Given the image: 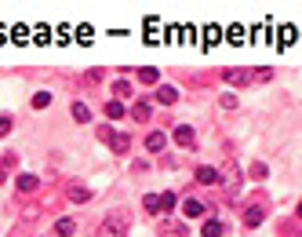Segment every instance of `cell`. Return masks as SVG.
<instances>
[{
  "mask_svg": "<svg viewBox=\"0 0 302 237\" xmlns=\"http://www.w3.org/2000/svg\"><path fill=\"white\" fill-rule=\"evenodd\" d=\"M99 237H124V219H117V215H109V219L102 223V230H99Z\"/></svg>",
  "mask_w": 302,
  "mask_h": 237,
  "instance_id": "obj_1",
  "label": "cell"
},
{
  "mask_svg": "<svg viewBox=\"0 0 302 237\" xmlns=\"http://www.w3.org/2000/svg\"><path fill=\"white\" fill-rule=\"evenodd\" d=\"M73 121L88 124V121H91V106H88V102H73Z\"/></svg>",
  "mask_w": 302,
  "mask_h": 237,
  "instance_id": "obj_2",
  "label": "cell"
},
{
  "mask_svg": "<svg viewBox=\"0 0 302 237\" xmlns=\"http://www.w3.org/2000/svg\"><path fill=\"white\" fill-rule=\"evenodd\" d=\"M157 99H160L164 106H171V102L179 99V88H171V84H160V88H157Z\"/></svg>",
  "mask_w": 302,
  "mask_h": 237,
  "instance_id": "obj_3",
  "label": "cell"
},
{
  "mask_svg": "<svg viewBox=\"0 0 302 237\" xmlns=\"http://www.w3.org/2000/svg\"><path fill=\"white\" fill-rule=\"evenodd\" d=\"M175 142H179V146H193V128H190V124H179V128H175Z\"/></svg>",
  "mask_w": 302,
  "mask_h": 237,
  "instance_id": "obj_4",
  "label": "cell"
},
{
  "mask_svg": "<svg viewBox=\"0 0 302 237\" xmlns=\"http://www.w3.org/2000/svg\"><path fill=\"white\" fill-rule=\"evenodd\" d=\"M164 142H167V139H164V132H149V135H146V150H149V153L164 150Z\"/></svg>",
  "mask_w": 302,
  "mask_h": 237,
  "instance_id": "obj_5",
  "label": "cell"
},
{
  "mask_svg": "<svg viewBox=\"0 0 302 237\" xmlns=\"http://www.w3.org/2000/svg\"><path fill=\"white\" fill-rule=\"evenodd\" d=\"M204 212H207V208H204L200 201H186V205H182V215H190V219H204Z\"/></svg>",
  "mask_w": 302,
  "mask_h": 237,
  "instance_id": "obj_6",
  "label": "cell"
},
{
  "mask_svg": "<svg viewBox=\"0 0 302 237\" xmlns=\"http://www.w3.org/2000/svg\"><path fill=\"white\" fill-rule=\"evenodd\" d=\"M106 117H109V121H120V117H124V106H120V99H109V102H106Z\"/></svg>",
  "mask_w": 302,
  "mask_h": 237,
  "instance_id": "obj_7",
  "label": "cell"
},
{
  "mask_svg": "<svg viewBox=\"0 0 302 237\" xmlns=\"http://www.w3.org/2000/svg\"><path fill=\"white\" fill-rule=\"evenodd\" d=\"M197 183H204V186L219 183V172H215V168H197Z\"/></svg>",
  "mask_w": 302,
  "mask_h": 237,
  "instance_id": "obj_8",
  "label": "cell"
},
{
  "mask_svg": "<svg viewBox=\"0 0 302 237\" xmlns=\"http://www.w3.org/2000/svg\"><path fill=\"white\" fill-rule=\"evenodd\" d=\"M109 146H113V153H124L127 146H131V139H127V135L120 132V135H109Z\"/></svg>",
  "mask_w": 302,
  "mask_h": 237,
  "instance_id": "obj_9",
  "label": "cell"
},
{
  "mask_svg": "<svg viewBox=\"0 0 302 237\" xmlns=\"http://www.w3.org/2000/svg\"><path fill=\"white\" fill-rule=\"evenodd\" d=\"M15 186H18L22 193H29V190H36V175H26V172H22V175L15 179Z\"/></svg>",
  "mask_w": 302,
  "mask_h": 237,
  "instance_id": "obj_10",
  "label": "cell"
},
{
  "mask_svg": "<svg viewBox=\"0 0 302 237\" xmlns=\"http://www.w3.org/2000/svg\"><path fill=\"white\" fill-rule=\"evenodd\" d=\"M149 113H153L149 102H135V106H131V117H135V121H149Z\"/></svg>",
  "mask_w": 302,
  "mask_h": 237,
  "instance_id": "obj_11",
  "label": "cell"
},
{
  "mask_svg": "<svg viewBox=\"0 0 302 237\" xmlns=\"http://www.w3.org/2000/svg\"><path fill=\"white\" fill-rule=\"evenodd\" d=\"M244 223H248V226H258V223H262V208H258V205H251V208L244 212Z\"/></svg>",
  "mask_w": 302,
  "mask_h": 237,
  "instance_id": "obj_12",
  "label": "cell"
},
{
  "mask_svg": "<svg viewBox=\"0 0 302 237\" xmlns=\"http://www.w3.org/2000/svg\"><path fill=\"white\" fill-rule=\"evenodd\" d=\"M157 77H160V73H157L153 66H142V69H139V81H142V84H157Z\"/></svg>",
  "mask_w": 302,
  "mask_h": 237,
  "instance_id": "obj_13",
  "label": "cell"
},
{
  "mask_svg": "<svg viewBox=\"0 0 302 237\" xmlns=\"http://www.w3.org/2000/svg\"><path fill=\"white\" fill-rule=\"evenodd\" d=\"M204 237H222V223L219 219H207L204 223Z\"/></svg>",
  "mask_w": 302,
  "mask_h": 237,
  "instance_id": "obj_14",
  "label": "cell"
},
{
  "mask_svg": "<svg viewBox=\"0 0 302 237\" xmlns=\"http://www.w3.org/2000/svg\"><path fill=\"white\" fill-rule=\"evenodd\" d=\"M88 190H84V186H69V201H77V205H84V201H88Z\"/></svg>",
  "mask_w": 302,
  "mask_h": 237,
  "instance_id": "obj_15",
  "label": "cell"
},
{
  "mask_svg": "<svg viewBox=\"0 0 302 237\" xmlns=\"http://www.w3.org/2000/svg\"><path fill=\"white\" fill-rule=\"evenodd\" d=\"M73 226H77L73 219H59V223H55V233H59V237H69V233H73Z\"/></svg>",
  "mask_w": 302,
  "mask_h": 237,
  "instance_id": "obj_16",
  "label": "cell"
},
{
  "mask_svg": "<svg viewBox=\"0 0 302 237\" xmlns=\"http://www.w3.org/2000/svg\"><path fill=\"white\" fill-rule=\"evenodd\" d=\"M226 186H230L233 193L240 190V172H237V168H230V172H226Z\"/></svg>",
  "mask_w": 302,
  "mask_h": 237,
  "instance_id": "obj_17",
  "label": "cell"
},
{
  "mask_svg": "<svg viewBox=\"0 0 302 237\" xmlns=\"http://www.w3.org/2000/svg\"><path fill=\"white\" fill-rule=\"evenodd\" d=\"M226 81H230V84H244L248 73H244V69H226Z\"/></svg>",
  "mask_w": 302,
  "mask_h": 237,
  "instance_id": "obj_18",
  "label": "cell"
},
{
  "mask_svg": "<svg viewBox=\"0 0 302 237\" xmlns=\"http://www.w3.org/2000/svg\"><path fill=\"white\" fill-rule=\"evenodd\" d=\"M142 205H146V212H160V197H157V193H146Z\"/></svg>",
  "mask_w": 302,
  "mask_h": 237,
  "instance_id": "obj_19",
  "label": "cell"
},
{
  "mask_svg": "<svg viewBox=\"0 0 302 237\" xmlns=\"http://www.w3.org/2000/svg\"><path fill=\"white\" fill-rule=\"evenodd\" d=\"M175 208V193H160V212H171Z\"/></svg>",
  "mask_w": 302,
  "mask_h": 237,
  "instance_id": "obj_20",
  "label": "cell"
},
{
  "mask_svg": "<svg viewBox=\"0 0 302 237\" xmlns=\"http://www.w3.org/2000/svg\"><path fill=\"white\" fill-rule=\"evenodd\" d=\"M48 102H51V95H48V92H36V95H33V106H36V110H44Z\"/></svg>",
  "mask_w": 302,
  "mask_h": 237,
  "instance_id": "obj_21",
  "label": "cell"
},
{
  "mask_svg": "<svg viewBox=\"0 0 302 237\" xmlns=\"http://www.w3.org/2000/svg\"><path fill=\"white\" fill-rule=\"evenodd\" d=\"M251 175H255V179H266V175H270V168H266V165H262V161H258V165H255V168H251Z\"/></svg>",
  "mask_w": 302,
  "mask_h": 237,
  "instance_id": "obj_22",
  "label": "cell"
},
{
  "mask_svg": "<svg viewBox=\"0 0 302 237\" xmlns=\"http://www.w3.org/2000/svg\"><path fill=\"white\" fill-rule=\"evenodd\" d=\"M113 92H117V99H120V95H131V84H127V81H117Z\"/></svg>",
  "mask_w": 302,
  "mask_h": 237,
  "instance_id": "obj_23",
  "label": "cell"
},
{
  "mask_svg": "<svg viewBox=\"0 0 302 237\" xmlns=\"http://www.w3.org/2000/svg\"><path fill=\"white\" fill-rule=\"evenodd\" d=\"M11 132V117H0V139H4Z\"/></svg>",
  "mask_w": 302,
  "mask_h": 237,
  "instance_id": "obj_24",
  "label": "cell"
},
{
  "mask_svg": "<svg viewBox=\"0 0 302 237\" xmlns=\"http://www.w3.org/2000/svg\"><path fill=\"white\" fill-rule=\"evenodd\" d=\"M298 215H302V205H298Z\"/></svg>",
  "mask_w": 302,
  "mask_h": 237,
  "instance_id": "obj_25",
  "label": "cell"
}]
</instances>
